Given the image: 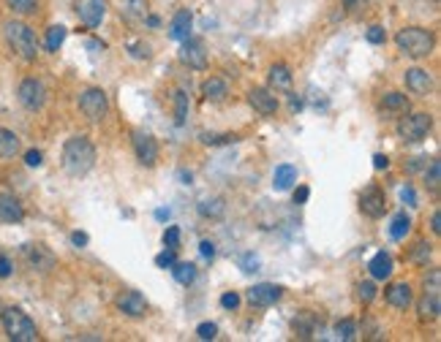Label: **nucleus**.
I'll return each instance as SVG.
<instances>
[{"label": "nucleus", "mask_w": 441, "mask_h": 342, "mask_svg": "<svg viewBox=\"0 0 441 342\" xmlns=\"http://www.w3.org/2000/svg\"><path fill=\"white\" fill-rule=\"evenodd\" d=\"M96 166V147L88 136H71L63 144V171L69 177H85Z\"/></svg>", "instance_id": "obj_1"}, {"label": "nucleus", "mask_w": 441, "mask_h": 342, "mask_svg": "<svg viewBox=\"0 0 441 342\" xmlns=\"http://www.w3.org/2000/svg\"><path fill=\"white\" fill-rule=\"evenodd\" d=\"M3 35H6L8 47L17 52L22 60H28V63L35 60V54H38V38H35L30 25L11 19V22H6V25H3Z\"/></svg>", "instance_id": "obj_2"}, {"label": "nucleus", "mask_w": 441, "mask_h": 342, "mask_svg": "<svg viewBox=\"0 0 441 342\" xmlns=\"http://www.w3.org/2000/svg\"><path fill=\"white\" fill-rule=\"evenodd\" d=\"M0 324L6 329V337L14 342H35L38 340V329L28 318V312H22L19 307H6L0 312Z\"/></svg>", "instance_id": "obj_3"}, {"label": "nucleus", "mask_w": 441, "mask_h": 342, "mask_svg": "<svg viewBox=\"0 0 441 342\" xmlns=\"http://www.w3.org/2000/svg\"><path fill=\"white\" fill-rule=\"evenodd\" d=\"M395 44L403 54L420 60V57H428L433 52V33L425 28H403L395 35Z\"/></svg>", "instance_id": "obj_4"}, {"label": "nucleus", "mask_w": 441, "mask_h": 342, "mask_svg": "<svg viewBox=\"0 0 441 342\" xmlns=\"http://www.w3.org/2000/svg\"><path fill=\"white\" fill-rule=\"evenodd\" d=\"M79 112L88 117L90 122H101L109 112V98L101 87H88L82 95H79Z\"/></svg>", "instance_id": "obj_5"}, {"label": "nucleus", "mask_w": 441, "mask_h": 342, "mask_svg": "<svg viewBox=\"0 0 441 342\" xmlns=\"http://www.w3.org/2000/svg\"><path fill=\"white\" fill-rule=\"evenodd\" d=\"M430 128H433V117L428 112H414L398 122V136L403 141H423L430 134Z\"/></svg>", "instance_id": "obj_6"}, {"label": "nucleus", "mask_w": 441, "mask_h": 342, "mask_svg": "<svg viewBox=\"0 0 441 342\" xmlns=\"http://www.w3.org/2000/svg\"><path fill=\"white\" fill-rule=\"evenodd\" d=\"M22 258H25V261H28V266L38 274L52 272L55 264H57L55 253L47 247V244H41V242H30V244H25V247H22Z\"/></svg>", "instance_id": "obj_7"}, {"label": "nucleus", "mask_w": 441, "mask_h": 342, "mask_svg": "<svg viewBox=\"0 0 441 342\" xmlns=\"http://www.w3.org/2000/svg\"><path fill=\"white\" fill-rule=\"evenodd\" d=\"M360 212L368 215L371 220L384 218V212H387V196H384V190L379 188V185H368V188L362 190L360 193Z\"/></svg>", "instance_id": "obj_8"}, {"label": "nucleus", "mask_w": 441, "mask_h": 342, "mask_svg": "<svg viewBox=\"0 0 441 342\" xmlns=\"http://www.w3.org/2000/svg\"><path fill=\"white\" fill-rule=\"evenodd\" d=\"M17 98L28 112H38L47 103V87L38 79H22L17 87Z\"/></svg>", "instance_id": "obj_9"}, {"label": "nucleus", "mask_w": 441, "mask_h": 342, "mask_svg": "<svg viewBox=\"0 0 441 342\" xmlns=\"http://www.w3.org/2000/svg\"><path fill=\"white\" fill-rule=\"evenodd\" d=\"M131 144H134V153H137V160H139L142 166L153 169L159 163V144H156V138L150 136V134H144V131L137 128L131 134Z\"/></svg>", "instance_id": "obj_10"}, {"label": "nucleus", "mask_w": 441, "mask_h": 342, "mask_svg": "<svg viewBox=\"0 0 441 342\" xmlns=\"http://www.w3.org/2000/svg\"><path fill=\"white\" fill-rule=\"evenodd\" d=\"M180 60L188 66V69L205 71L207 69V49L199 38H185L183 41V49H180Z\"/></svg>", "instance_id": "obj_11"}, {"label": "nucleus", "mask_w": 441, "mask_h": 342, "mask_svg": "<svg viewBox=\"0 0 441 342\" xmlns=\"http://www.w3.org/2000/svg\"><path fill=\"white\" fill-rule=\"evenodd\" d=\"M246 296L253 307H270V305H275L283 296V288L281 285H273V283H259V285L248 288Z\"/></svg>", "instance_id": "obj_12"}, {"label": "nucleus", "mask_w": 441, "mask_h": 342, "mask_svg": "<svg viewBox=\"0 0 441 342\" xmlns=\"http://www.w3.org/2000/svg\"><path fill=\"white\" fill-rule=\"evenodd\" d=\"M76 14L88 28H98L106 17V0H76Z\"/></svg>", "instance_id": "obj_13"}, {"label": "nucleus", "mask_w": 441, "mask_h": 342, "mask_svg": "<svg viewBox=\"0 0 441 342\" xmlns=\"http://www.w3.org/2000/svg\"><path fill=\"white\" fill-rule=\"evenodd\" d=\"M248 103H251L259 114H265V117L278 112V98H275V93L267 90V87H253V90L248 93Z\"/></svg>", "instance_id": "obj_14"}, {"label": "nucleus", "mask_w": 441, "mask_h": 342, "mask_svg": "<svg viewBox=\"0 0 441 342\" xmlns=\"http://www.w3.org/2000/svg\"><path fill=\"white\" fill-rule=\"evenodd\" d=\"M118 309L128 318H144L147 315V299L139 291H125L118 296Z\"/></svg>", "instance_id": "obj_15"}, {"label": "nucleus", "mask_w": 441, "mask_h": 342, "mask_svg": "<svg viewBox=\"0 0 441 342\" xmlns=\"http://www.w3.org/2000/svg\"><path fill=\"white\" fill-rule=\"evenodd\" d=\"M191 28H194V14L188 8H180L169 22V38L183 44L185 38H191Z\"/></svg>", "instance_id": "obj_16"}, {"label": "nucleus", "mask_w": 441, "mask_h": 342, "mask_svg": "<svg viewBox=\"0 0 441 342\" xmlns=\"http://www.w3.org/2000/svg\"><path fill=\"white\" fill-rule=\"evenodd\" d=\"M0 220L3 223H22L25 220V209L19 204V199L14 193L0 190Z\"/></svg>", "instance_id": "obj_17"}, {"label": "nucleus", "mask_w": 441, "mask_h": 342, "mask_svg": "<svg viewBox=\"0 0 441 342\" xmlns=\"http://www.w3.org/2000/svg\"><path fill=\"white\" fill-rule=\"evenodd\" d=\"M433 87V76L425 69H408L406 71V90L414 95H428Z\"/></svg>", "instance_id": "obj_18"}, {"label": "nucleus", "mask_w": 441, "mask_h": 342, "mask_svg": "<svg viewBox=\"0 0 441 342\" xmlns=\"http://www.w3.org/2000/svg\"><path fill=\"white\" fill-rule=\"evenodd\" d=\"M384 299H387L389 305L395 309H406L411 305V285L408 283H392L387 291H384Z\"/></svg>", "instance_id": "obj_19"}, {"label": "nucleus", "mask_w": 441, "mask_h": 342, "mask_svg": "<svg viewBox=\"0 0 441 342\" xmlns=\"http://www.w3.org/2000/svg\"><path fill=\"white\" fill-rule=\"evenodd\" d=\"M316 326H319V318L311 312V309H302V312H297V315H294V321H292L294 334L302 337V340L314 337V334H316Z\"/></svg>", "instance_id": "obj_20"}, {"label": "nucleus", "mask_w": 441, "mask_h": 342, "mask_svg": "<svg viewBox=\"0 0 441 342\" xmlns=\"http://www.w3.org/2000/svg\"><path fill=\"white\" fill-rule=\"evenodd\" d=\"M417 312H420V321H436L441 315V293H425L417 302Z\"/></svg>", "instance_id": "obj_21"}, {"label": "nucleus", "mask_w": 441, "mask_h": 342, "mask_svg": "<svg viewBox=\"0 0 441 342\" xmlns=\"http://www.w3.org/2000/svg\"><path fill=\"white\" fill-rule=\"evenodd\" d=\"M294 182H297V169H294L292 163H281V166H275V171H273V188L278 190V193L289 190Z\"/></svg>", "instance_id": "obj_22"}, {"label": "nucleus", "mask_w": 441, "mask_h": 342, "mask_svg": "<svg viewBox=\"0 0 441 342\" xmlns=\"http://www.w3.org/2000/svg\"><path fill=\"white\" fill-rule=\"evenodd\" d=\"M368 269H371V277L373 280H389V274L395 269V264H392V256L389 253H376L371 258V264H368Z\"/></svg>", "instance_id": "obj_23"}, {"label": "nucleus", "mask_w": 441, "mask_h": 342, "mask_svg": "<svg viewBox=\"0 0 441 342\" xmlns=\"http://www.w3.org/2000/svg\"><path fill=\"white\" fill-rule=\"evenodd\" d=\"M120 17L125 22H142L147 17V0H120Z\"/></svg>", "instance_id": "obj_24"}, {"label": "nucleus", "mask_w": 441, "mask_h": 342, "mask_svg": "<svg viewBox=\"0 0 441 342\" xmlns=\"http://www.w3.org/2000/svg\"><path fill=\"white\" fill-rule=\"evenodd\" d=\"M202 95L207 98V101H224L227 95H229V87L224 79H218V76H210V79H205L202 82Z\"/></svg>", "instance_id": "obj_25"}, {"label": "nucleus", "mask_w": 441, "mask_h": 342, "mask_svg": "<svg viewBox=\"0 0 441 342\" xmlns=\"http://www.w3.org/2000/svg\"><path fill=\"white\" fill-rule=\"evenodd\" d=\"M267 76H270V85H273V90H289V87H292V71H289V66H283V63L270 66Z\"/></svg>", "instance_id": "obj_26"}, {"label": "nucleus", "mask_w": 441, "mask_h": 342, "mask_svg": "<svg viewBox=\"0 0 441 342\" xmlns=\"http://www.w3.org/2000/svg\"><path fill=\"white\" fill-rule=\"evenodd\" d=\"M19 153V136L8 128H0V158L8 160Z\"/></svg>", "instance_id": "obj_27"}, {"label": "nucleus", "mask_w": 441, "mask_h": 342, "mask_svg": "<svg viewBox=\"0 0 441 342\" xmlns=\"http://www.w3.org/2000/svg\"><path fill=\"white\" fill-rule=\"evenodd\" d=\"M224 212H227V204H224V199H218V196L199 201V215H202V218L218 220V218H224Z\"/></svg>", "instance_id": "obj_28"}, {"label": "nucleus", "mask_w": 441, "mask_h": 342, "mask_svg": "<svg viewBox=\"0 0 441 342\" xmlns=\"http://www.w3.org/2000/svg\"><path fill=\"white\" fill-rule=\"evenodd\" d=\"M172 274H175V280L180 283V285H191V283L196 280V266L194 264H188V261H175Z\"/></svg>", "instance_id": "obj_29"}, {"label": "nucleus", "mask_w": 441, "mask_h": 342, "mask_svg": "<svg viewBox=\"0 0 441 342\" xmlns=\"http://www.w3.org/2000/svg\"><path fill=\"white\" fill-rule=\"evenodd\" d=\"M411 231V218H408L406 212H401V215H395V220L389 225V237L395 242L406 240V234Z\"/></svg>", "instance_id": "obj_30"}, {"label": "nucleus", "mask_w": 441, "mask_h": 342, "mask_svg": "<svg viewBox=\"0 0 441 342\" xmlns=\"http://www.w3.org/2000/svg\"><path fill=\"white\" fill-rule=\"evenodd\" d=\"M66 28L63 25H52L50 30H47V35H44V47H47V52H57L60 47H63V41H66Z\"/></svg>", "instance_id": "obj_31"}, {"label": "nucleus", "mask_w": 441, "mask_h": 342, "mask_svg": "<svg viewBox=\"0 0 441 342\" xmlns=\"http://www.w3.org/2000/svg\"><path fill=\"white\" fill-rule=\"evenodd\" d=\"M382 106H384L387 112H406L408 98L403 95V93H387V95L382 98Z\"/></svg>", "instance_id": "obj_32"}, {"label": "nucleus", "mask_w": 441, "mask_h": 342, "mask_svg": "<svg viewBox=\"0 0 441 342\" xmlns=\"http://www.w3.org/2000/svg\"><path fill=\"white\" fill-rule=\"evenodd\" d=\"M172 98H175V122L177 125H185V117H188V95L183 90H177Z\"/></svg>", "instance_id": "obj_33"}, {"label": "nucleus", "mask_w": 441, "mask_h": 342, "mask_svg": "<svg viewBox=\"0 0 441 342\" xmlns=\"http://www.w3.org/2000/svg\"><path fill=\"white\" fill-rule=\"evenodd\" d=\"M439 182H441V163L439 160H430V166L425 171V185L430 193H439Z\"/></svg>", "instance_id": "obj_34"}, {"label": "nucleus", "mask_w": 441, "mask_h": 342, "mask_svg": "<svg viewBox=\"0 0 441 342\" xmlns=\"http://www.w3.org/2000/svg\"><path fill=\"white\" fill-rule=\"evenodd\" d=\"M336 337L343 342H352L357 337V324H354L352 318H343V321H338L336 324Z\"/></svg>", "instance_id": "obj_35"}, {"label": "nucleus", "mask_w": 441, "mask_h": 342, "mask_svg": "<svg viewBox=\"0 0 441 342\" xmlns=\"http://www.w3.org/2000/svg\"><path fill=\"white\" fill-rule=\"evenodd\" d=\"M6 3H8V8H11L14 14H22V17L38 11V0H6Z\"/></svg>", "instance_id": "obj_36"}, {"label": "nucleus", "mask_w": 441, "mask_h": 342, "mask_svg": "<svg viewBox=\"0 0 441 342\" xmlns=\"http://www.w3.org/2000/svg\"><path fill=\"white\" fill-rule=\"evenodd\" d=\"M237 136L234 134H202V144L207 147H218V144H234Z\"/></svg>", "instance_id": "obj_37"}, {"label": "nucleus", "mask_w": 441, "mask_h": 342, "mask_svg": "<svg viewBox=\"0 0 441 342\" xmlns=\"http://www.w3.org/2000/svg\"><path fill=\"white\" fill-rule=\"evenodd\" d=\"M357 299H360L362 305H371L373 299H376V283H373V280L360 283V285H357Z\"/></svg>", "instance_id": "obj_38"}, {"label": "nucleus", "mask_w": 441, "mask_h": 342, "mask_svg": "<svg viewBox=\"0 0 441 342\" xmlns=\"http://www.w3.org/2000/svg\"><path fill=\"white\" fill-rule=\"evenodd\" d=\"M425 293H441V272L439 269H430L425 274Z\"/></svg>", "instance_id": "obj_39"}, {"label": "nucleus", "mask_w": 441, "mask_h": 342, "mask_svg": "<svg viewBox=\"0 0 441 342\" xmlns=\"http://www.w3.org/2000/svg\"><path fill=\"white\" fill-rule=\"evenodd\" d=\"M164 244H166L169 250H177V247H180V228H177V225H169V228L164 231Z\"/></svg>", "instance_id": "obj_40"}, {"label": "nucleus", "mask_w": 441, "mask_h": 342, "mask_svg": "<svg viewBox=\"0 0 441 342\" xmlns=\"http://www.w3.org/2000/svg\"><path fill=\"white\" fill-rule=\"evenodd\" d=\"M196 337H199V340H215V337H218V326L210 324V321H207V324H199L196 326Z\"/></svg>", "instance_id": "obj_41"}, {"label": "nucleus", "mask_w": 441, "mask_h": 342, "mask_svg": "<svg viewBox=\"0 0 441 342\" xmlns=\"http://www.w3.org/2000/svg\"><path fill=\"white\" fill-rule=\"evenodd\" d=\"M175 250H169V247H166V250H164V253H159V256H156V266H159V269H172V266H175Z\"/></svg>", "instance_id": "obj_42"}, {"label": "nucleus", "mask_w": 441, "mask_h": 342, "mask_svg": "<svg viewBox=\"0 0 441 342\" xmlns=\"http://www.w3.org/2000/svg\"><path fill=\"white\" fill-rule=\"evenodd\" d=\"M428 258H430V244L417 242V247H414V253H411V261H414V264H428Z\"/></svg>", "instance_id": "obj_43"}, {"label": "nucleus", "mask_w": 441, "mask_h": 342, "mask_svg": "<svg viewBox=\"0 0 441 342\" xmlns=\"http://www.w3.org/2000/svg\"><path fill=\"white\" fill-rule=\"evenodd\" d=\"M221 307H224V309H237V307H240V293L227 291L224 296H221Z\"/></svg>", "instance_id": "obj_44"}, {"label": "nucleus", "mask_w": 441, "mask_h": 342, "mask_svg": "<svg viewBox=\"0 0 441 342\" xmlns=\"http://www.w3.org/2000/svg\"><path fill=\"white\" fill-rule=\"evenodd\" d=\"M368 41L371 44H384L387 41V33H384V28H379V25H373V28H368Z\"/></svg>", "instance_id": "obj_45"}, {"label": "nucleus", "mask_w": 441, "mask_h": 342, "mask_svg": "<svg viewBox=\"0 0 441 342\" xmlns=\"http://www.w3.org/2000/svg\"><path fill=\"white\" fill-rule=\"evenodd\" d=\"M128 49H131V54H134L137 60H147V57H150V47H147V44H142V41H134Z\"/></svg>", "instance_id": "obj_46"}, {"label": "nucleus", "mask_w": 441, "mask_h": 342, "mask_svg": "<svg viewBox=\"0 0 441 342\" xmlns=\"http://www.w3.org/2000/svg\"><path fill=\"white\" fill-rule=\"evenodd\" d=\"M25 163H28L30 169H38V166L44 163V155L38 153V150H28V153H25Z\"/></svg>", "instance_id": "obj_47"}, {"label": "nucleus", "mask_w": 441, "mask_h": 342, "mask_svg": "<svg viewBox=\"0 0 441 342\" xmlns=\"http://www.w3.org/2000/svg\"><path fill=\"white\" fill-rule=\"evenodd\" d=\"M199 253H202V258L212 261V258H215V244H212L210 240H202L199 242Z\"/></svg>", "instance_id": "obj_48"}, {"label": "nucleus", "mask_w": 441, "mask_h": 342, "mask_svg": "<svg viewBox=\"0 0 441 342\" xmlns=\"http://www.w3.org/2000/svg\"><path fill=\"white\" fill-rule=\"evenodd\" d=\"M401 199H403L408 206H417V193H414V188H411V185L401 188Z\"/></svg>", "instance_id": "obj_49"}, {"label": "nucleus", "mask_w": 441, "mask_h": 342, "mask_svg": "<svg viewBox=\"0 0 441 342\" xmlns=\"http://www.w3.org/2000/svg\"><path fill=\"white\" fill-rule=\"evenodd\" d=\"M71 242H74V247H88L90 237L85 231H74V234H71Z\"/></svg>", "instance_id": "obj_50"}, {"label": "nucleus", "mask_w": 441, "mask_h": 342, "mask_svg": "<svg viewBox=\"0 0 441 342\" xmlns=\"http://www.w3.org/2000/svg\"><path fill=\"white\" fill-rule=\"evenodd\" d=\"M243 266H246L243 272H259V258L251 256V253H248V256L243 258Z\"/></svg>", "instance_id": "obj_51"}, {"label": "nucleus", "mask_w": 441, "mask_h": 342, "mask_svg": "<svg viewBox=\"0 0 441 342\" xmlns=\"http://www.w3.org/2000/svg\"><path fill=\"white\" fill-rule=\"evenodd\" d=\"M14 272V266H11V261L6 256H0V280H6V277H11Z\"/></svg>", "instance_id": "obj_52"}, {"label": "nucleus", "mask_w": 441, "mask_h": 342, "mask_svg": "<svg viewBox=\"0 0 441 342\" xmlns=\"http://www.w3.org/2000/svg\"><path fill=\"white\" fill-rule=\"evenodd\" d=\"M308 196H311V190L305 188V185H300V188L294 190V204H305V201H308Z\"/></svg>", "instance_id": "obj_53"}, {"label": "nucleus", "mask_w": 441, "mask_h": 342, "mask_svg": "<svg viewBox=\"0 0 441 342\" xmlns=\"http://www.w3.org/2000/svg\"><path fill=\"white\" fill-rule=\"evenodd\" d=\"M373 166H376L379 171L387 169V166H389V158H387V155H382V153H376V155H373Z\"/></svg>", "instance_id": "obj_54"}, {"label": "nucleus", "mask_w": 441, "mask_h": 342, "mask_svg": "<svg viewBox=\"0 0 441 342\" xmlns=\"http://www.w3.org/2000/svg\"><path fill=\"white\" fill-rule=\"evenodd\" d=\"M430 228H433V234H441V212H433V218H430Z\"/></svg>", "instance_id": "obj_55"}, {"label": "nucleus", "mask_w": 441, "mask_h": 342, "mask_svg": "<svg viewBox=\"0 0 441 342\" xmlns=\"http://www.w3.org/2000/svg\"><path fill=\"white\" fill-rule=\"evenodd\" d=\"M357 6H362V0H343V8H346V11H354Z\"/></svg>", "instance_id": "obj_56"}, {"label": "nucleus", "mask_w": 441, "mask_h": 342, "mask_svg": "<svg viewBox=\"0 0 441 342\" xmlns=\"http://www.w3.org/2000/svg\"><path fill=\"white\" fill-rule=\"evenodd\" d=\"M156 218H159V220H169V209H159Z\"/></svg>", "instance_id": "obj_57"}, {"label": "nucleus", "mask_w": 441, "mask_h": 342, "mask_svg": "<svg viewBox=\"0 0 441 342\" xmlns=\"http://www.w3.org/2000/svg\"><path fill=\"white\" fill-rule=\"evenodd\" d=\"M147 25H150V28H159L161 19H159V17H147Z\"/></svg>", "instance_id": "obj_58"}]
</instances>
